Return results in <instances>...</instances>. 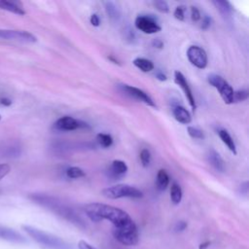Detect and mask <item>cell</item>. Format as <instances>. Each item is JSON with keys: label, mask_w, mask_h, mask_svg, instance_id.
Returning <instances> with one entry per match:
<instances>
[{"label": "cell", "mask_w": 249, "mask_h": 249, "mask_svg": "<svg viewBox=\"0 0 249 249\" xmlns=\"http://www.w3.org/2000/svg\"><path fill=\"white\" fill-rule=\"evenodd\" d=\"M22 230L39 245L46 249H71V246L60 237L37 229L33 226L23 225Z\"/></svg>", "instance_id": "cell-3"}, {"label": "cell", "mask_w": 249, "mask_h": 249, "mask_svg": "<svg viewBox=\"0 0 249 249\" xmlns=\"http://www.w3.org/2000/svg\"><path fill=\"white\" fill-rule=\"evenodd\" d=\"M0 9L19 16L25 15V11L19 2L0 0Z\"/></svg>", "instance_id": "cell-16"}, {"label": "cell", "mask_w": 249, "mask_h": 249, "mask_svg": "<svg viewBox=\"0 0 249 249\" xmlns=\"http://www.w3.org/2000/svg\"><path fill=\"white\" fill-rule=\"evenodd\" d=\"M89 21H90V24L93 26H99V24H100V19L96 14H92L90 16Z\"/></svg>", "instance_id": "cell-35"}, {"label": "cell", "mask_w": 249, "mask_h": 249, "mask_svg": "<svg viewBox=\"0 0 249 249\" xmlns=\"http://www.w3.org/2000/svg\"><path fill=\"white\" fill-rule=\"evenodd\" d=\"M132 63L142 72H150L155 67L154 63L150 59H147L144 57H136L135 59H133Z\"/></svg>", "instance_id": "cell-20"}, {"label": "cell", "mask_w": 249, "mask_h": 249, "mask_svg": "<svg viewBox=\"0 0 249 249\" xmlns=\"http://www.w3.org/2000/svg\"><path fill=\"white\" fill-rule=\"evenodd\" d=\"M127 165L124 160H114L107 171L108 176L113 179H120L127 172Z\"/></svg>", "instance_id": "cell-13"}, {"label": "cell", "mask_w": 249, "mask_h": 249, "mask_svg": "<svg viewBox=\"0 0 249 249\" xmlns=\"http://www.w3.org/2000/svg\"><path fill=\"white\" fill-rule=\"evenodd\" d=\"M172 113H173V116H174L175 120L177 122L183 124H189L192 122L191 114L183 106H179V105L175 106L172 109Z\"/></svg>", "instance_id": "cell-17"}, {"label": "cell", "mask_w": 249, "mask_h": 249, "mask_svg": "<svg viewBox=\"0 0 249 249\" xmlns=\"http://www.w3.org/2000/svg\"><path fill=\"white\" fill-rule=\"evenodd\" d=\"M0 38L6 40L20 41L24 43H34L37 41L36 36L28 31L13 29H0Z\"/></svg>", "instance_id": "cell-9"}, {"label": "cell", "mask_w": 249, "mask_h": 249, "mask_svg": "<svg viewBox=\"0 0 249 249\" xmlns=\"http://www.w3.org/2000/svg\"><path fill=\"white\" fill-rule=\"evenodd\" d=\"M104 6H105V11H106L108 17L112 20H118L120 18V15H121L120 10L114 2H111V1L104 2Z\"/></svg>", "instance_id": "cell-22"}, {"label": "cell", "mask_w": 249, "mask_h": 249, "mask_svg": "<svg viewBox=\"0 0 249 249\" xmlns=\"http://www.w3.org/2000/svg\"><path fill=\"white\" fill-rule=\"evenodd\" d=\"M212 3L215 5L216 9H217L224 17L231 15V11H232V7H231V5L230 2H228V1H223V0H215V1H213Z\"/></svg>", "instance_id": "cell-23"}, {"label": "cell", "mask_w": 249, "mask_h": 249, "mask_svg": "<svg viewBox=\"0 0 249 249\" xmlns=\"http://www.w3.org/2000/svg\"><path fill=\"white\" fill-rule=\"evenodd\" d=\"M207 81L219 91L223 101L226 104H231L233 102V89L223 77L217 74H211L208 76Z\"/></svg>", "instance_id": "cell-5"}, {"label": "cell", "mask_w": 249, "mask_h": 249, "mask_svg": "<svg viewBox=\"0 0 249 249\" xmlns=\"http://www.w3.org/2000/svg\"><path fill=\"white\" fill-rule=\"evenodd\" d=\"M156 78H157L158 80H160V81H165V80L167 79L166 75H165L163 72H161V71H158V72L156 73Z\"/></svg>", "instance_id": "cell-39"}, {"label": "cell", "mask_w": 249, "mask_h": 249, "mask_svg": "<svg viewBox=\"0 0 249 249\" xmlns=\"http://www.w3.org/2000/svg\"><path fill=\"white\" fill-rule=\"evenodd\" d=\"M182 196H183V193H182V189L180 187V185L176 182H173L171 184V188H170V199H171V202L174 204V205H177L181 202L182 200Z\"/></svg>", "instance_id": "cell-21"}, {"label": "cell", "mask_w": 249, "mask_h": 249, "mask_svg": "<svg viewBox=\"0 0 249 249\" xmlns=\"http://www.w3.org/2000/svg\"><path fill=\"white\" fill-rule=\"evenodd\" d=\"M169 184V176L164 169H160L156 178V187L159 191H164Z\"/></svg>", "instance_id": "cell-19"}, {"label": "cell", "mask_w": 249, "mask_h": 249, "mask_svg": "<svg viewBox=\"0 0 249 249\" xmlns=\"http://www.w3.org/2000/svg\"><path fill=\"white\" fill-rule=\"evenodd\" d=\"M78 248L79 249H96L95 247H93L92 245H90L89 242H87L85 240H80L79 241Z\"/></svg>", "instance_id": "cell-34"}, {"label": "cell", "mask_w": 249, "mask_h": 249, "mask_svg": "<svg viewBox=\"0 0 249 249\" xmlns=\"http://www.w3.org/2000/svg\"><path fill=\"white\" fill-rule=\"evenodd\" d=\"M188 134L194 138V139H203L204 138V133L202 130H200L197 127L195 126H188Z\"/></svg>", "instance_id": "cell-26"}, {"label": "cell", "mask_w": 249, "mask_h": 249, "mask_svg": "<svg viewBox=\"0 0 249 249\" xmlns=\"http://www.w3.org/2000/svg\"><path fill=\"white\" fill-rule=\"evenodd\" d=\"M0 103L4 106H10L12 104V100L7 98V97H4V98H1L0 99Z\"/></svg>", "instance_id": "cell-40"}, {"label": "cell", "mask_w": 249, "mask_h": 249, "mask_svg": "<svg viewBox=\"0 0 249 249\" xmlns=\"http://www.w3.org/2000/svg\"><path fill=\"white\" fill-rule=\"evenodd\" d=\"M124 91H125V93L131 97H133L136 100H139L145 104H147L148 106L151 107H156V103L155 101L152 99V97L145 92L144 90L133 87V86H129V85H123L122 86Z\"/></svg>", "instance_id": "cell-10"}, {"label": "cell", "mask_w": 249, "mask_h": 249, "mask_svg": "<svg viewBox=\"0 0 249 249\" xmlns=\"http://www.w3.org/2000/svg\"><path fill=\"white\" fill-rule=\"evenodd\" d=\"M53 127L56 130H60V131H72V130H76V129H80V128L89 127V125H88V124H86L80 120H77L73 117L63 116V117L59 118L53 124Z\"/></svg>", "instance_id": "cell-8"}, {"label": "cell", "mask_w": 249, "mask_h": 249, "mask_svg": "<svg viewBox=\"0 0 249 249\" xmlns=\"http://www.w3.org/2000/svg\"><path fill=\"white\" fill-rule=\"evenodd\" d=\"M207 159H208V162L214 167V169H216L219 172L225 171V169H226L225 162H224L223 159L221 158V156L219 155V153L216 152L214 149L209 150V152L207 154Z\"/></svg>", "instance_id": "cell-15"}, {"label": "cell", "mask_w": 249, "mask_h": 249, "mask_svg": "<svg viewBox=\"0 0 249 249\" xmlns=\"http://www.w3.org/2000/svg\"><path fill=\"white\" fill-rule=\"evenodd\" d=\"M174 81L175 83L182 89L189 104L191 105V107L193 108V110H196V101H195V97L194 94L192 92V89L185 78V76L180 72V71H175L174 72Z\"/></svg>", "instance_id": "cell-11"}, {"label": "cell", "mask_w": 249, "mask_h": 249, "mask_svg": "<svg viewBox=\"0 0 249 249\" xmlns=\"http://www.w3.org/2000/svg\"><path fill=\"white\" fill-rule=\"evenodd\" d=\"M96 140L99 143V145L104 148H109L113 144V138L108 133H102V132L98 133L96 135Z\"/></svg>", "instance_id": "cell-24"}, {"label": "cell", "mask_w": 249, "mask_h": 249, "mask_svg": "<svg viewBox=\"0 0 249 249\" xmlns=\"http://www.w3.org/2000/svg\"><path fill=\"white\" fill-rule=\"evenodd\" d=\"M134 25L138 30L146 34H154L161 30V27L159 25L157 20L153 17L147 15L138 16L135 18Z\"/></svg>", "instance_id": "cell-6"}, {"label": "cell", "mask_w": 249, "mask_h": 249, "mask_svg": "<svg viewBox=\"0 0 249 249\" xmlns=\"http://www.w3.org/2000/svg\"><path fill=\"white\" fill-rule=\"evenodd\" d=\"M248 90L247 89H238L233 91V102H240L244 101L248 98Z\"/></svg>", "instance_id": "cell-27"}, {"label": "cell", "mask_w": 249, "mask_h": 249, "mask_svg": "<svg viewBox=\"0 0 249 249\" xmlns=\"http://www.w3.org/2000/svg\"><path fill=\"white\" fill-rule=\"evenodd\" d=\"M185 12H186V6L179 5L175 8L173 16L178 20H184L185 19Z\"/></svg>", "instance_id": "cell-30"}, {"label": "cell", "mask_w": 249, "mask_h": 249, "mask_svg": "<svg viewBox=\"0 0 249 249\" xmlns=\"http://www.w3.org/2000/svg\"><path fill=\"white\" fill-rule=\"evenodd\" d=\"M0 120H1V115H0Z\"/></svg>", "instance_id": "cell-42"}, {"label": "cell", "mask_w": 249, "mask_h": 249, "mask_svg": "<svg viewBox=\"0 0 249 249\" xmlns=\"http://www.w3.org/2000/svg\"><path fill=\"white\" fill-rule=\"evenodd\" d=\"M108 59H109V60H111L113 63H115V64H119V65H120L119 61H118L116 58H114L112 55H109V56H108Z\"/></svg>", "instance_id": "cell-41"}, {"label": "cell", "mask_w": 249, "mask_h": 249, "mask_svg": "<svg viewBox=\"0 0 249 249\" xmlns=\"http://www.w3.org/2000/svg\"><path fill=\"white\" fill-rule=\"evenodd\" d=\"M152 45H153V47H155L157 49H162L163 48V42L160 38L154 39L153 42H152Z\"/></svg>", "instance_id": "cell-36"}, {"label": "cell", "mask_w": 249, "mask_h": 249, "mask_svg": "<svg viewBox=\"0 0 249 249\" xmlns=\"http://www.w3.org/2000/svg\"><path fill=\"white\" fill-rule=\"evenodd\" d=\"M191 18H192L193 21H198L201 18V15H200L199 10L195 6L191 7Z\"/></svg>", "instance_id": "cell-31"}, {"label": "cell", "mask_w": 249, "mask_h": 249, "mask_svg": "<svg viewBox=\"0 0 249 249\" xmlns=\"http://www.w3.org/2000/svg\"><path fill=\"white\" fill-rule=\"evenodd\" d=\"M153 5L154 7L160 13H163V14H166L169 12V7H168V4L165 2V1H162V0H157V1H154L153 2Z\"/></svg>", "instance_id": "cell-29"}, {"label": "cell", "mask_w": 249, "mask_h": 249, "mask_svg": "<svg viewBox=\"0 0 249 249\" xmlns=\"http://www.w3.org/2000/svg\"><path fill=\"white\" fill-rule=\"evenodd\" d=\"M219 137L222 140V142L228 147V149L234 155H236V146L235 143L233 141V139L231 138V136L230 135V133L226 130V129H220L218 131Z\"/></svg>", "instance_id": "cell-18"}, {"label": "cell", "mask_w": 249, "mask_h": 249, "mask_svg": "<svg viewBox=\"0 0 249 249\" xmlns=\"http://www.w3.org/2000/svg\"><path fill=\"white\" fill-rule=\"evenodd\" d=\"M239 192L240 194H244V195H247L248 193V182H244L243 184H241V186L239 187Z\"/></svg>", "instance_id": "cell-38"}, {"label": "cell", "mask_w": 249, "mask_h": 249, "mask_svg": "<svg viewBox=\"0 0 249 249\" xmlns=\"http://www.w3.org/2000/svg\"><path fill=\"white\" fill-rule=\"evenodd\" d=\"M84 211L92 222L109 221L113 225V236L121 244L133 246L138 243L137 226L124 210L100 202H92L85 205Z\"/></svg>", "instance_id": "cell-1"}, {"label": "cell", "mask_w": 249, "mask_h": 249, "mask_svg": "<svg viewBox=\"0 0 249 249\" xmlns=\"http://www.w3.org/2000/svg\"><path fill=\"white\" fill-rule=\"evenodd\" d=\"M10 170H11V167L9 164L0 163V180L3 179L5 176H7L9 174Z\"/></svg>", "instance_id": "cell-32"}, {"label": "cell", "mask_w": 249, "mask_h": 249, "mask_svg": "<svg viewBox=\"0 0 249 249\" xmlns=\"http://www.w3.org/2000/svg\"><path fill=\"white\" fill-rule=\"evenodd\" d=\"M187 57L198 69H204L207 65L206 52L198 46H190L187 50Z\"/></svg>", "instance_id": "cell-7"}, {"label": "cell", "mask_w": 249, "mask_h": 249, "mask_svg": "<svg viewBox=\"0 0 249 249\" xmlns=\"http://www.w3.org/2000/svg\"><path fill=\"white\" fill-rule=\"evenodd\" d=\"M0 239L18 244L26 242V238L23 235H21L18 231L2 225H0Z\"/></svg>", "instance_id": "cell-12"}, {"label": "cell", "mask_w": 249, "mask_h": 249, "mask_svg": "<svg viewBox=\"0 0 249 249\" xmlns=\"http://www.w3.org/2000/svg\"><path fill=\"white\" fill-rule=\"evenodd\" d=\"M186 227H187V224H186L185 222H183V221H180V222H178V223L176 224V226H175V231H184V230L186 229Z\"/></svg>", "instance_id": "cell-37"}, {"label": "cell", "mask_w": 249, "mask_h": 249, "mask_svg": "<svg viewBox=\"0 0 249 249\" xmlns=\"http://www.w3.org/2000/svg\"><path fill=\"white\" fill-rule=\"evenodd\" d=\"M66 175L68 178L71 179H78V178H82L86 176V172L78 166H71L69 168H67L66 170Z\"/></svg>", "instance_id": "cell-25"}, {"label": "cell", "mask_w": 249, "mask_h": 249, "mask_svg": "<svg viewBox=\"0 0 249 249\" xmlns=\"http://www.w3.org/2000/svg\"><path fill=\"white\" fill-rule=\"evenodd\" d=\"M211 22H212L211 18H210L209 16H207V15H204V16L202 17V20H201V25H200V27L205 30V29H207V28L211 25Z\"/></svg>", "instance_id": "cell-33"}, {"label": "cell", "mask_w": 249, "mask_h": 249, "mask_svg": "<svg viewBox=\"0 0 249 249\" xmlns=\"http://www.w3.org/2000/svg\"><path fill=\"white\" fill-rule=\"evenodd\" d=\"M21 154V147L18 143H7L0 146V157L17 158Z\"/></svg>", "instance_id": "cell-14"}, {"label": "cell", "mask_w": 249, "mask_h": 249, "mask_svg": "<svg viewBox=\"0 0 249 249\" xmlns=\"http://www.w3.org/2000/svg\"><path fill=\"white\" fill-rule=\"evenodd\" d=\"M101 193L103 196L110 199H117L122 197L140 198L143 196L142 191L127 184H118L112 187H108L102 190Z\"/></svg>", "instance_id": "cell-4"}, {"label": "cell", "mask_w": 249, "mask_h": 249, "mask_svg": "<svg viewBox=\"0 0 249 249\" xmlns=\"http://www.w3.org/2000/svg\"><path fill=\"white\" fill-rule=\"evenodd\" d=\"M29 198L36 204L48 209L60 218L74 224L79 228H85L86 224L82 217L75 210L59 198L46 194H31Z\"/></svg>", "instance_id": "cell-2"}, {"label": "cell", "mask_w": 249, "mask_h": 249, "mask_svg": "<svg viewBox=\"0 0 249 249\" xmlns=\"http://www.w3.org/2000/svg\"><path fill=\"white\" fill-rule=\"evenodd\" d=\"M140 161L144 167H147L151 162V153L147 149H143L140 152Z\"/></svg>", "instance_id": "cell-28"}]
</instances>
